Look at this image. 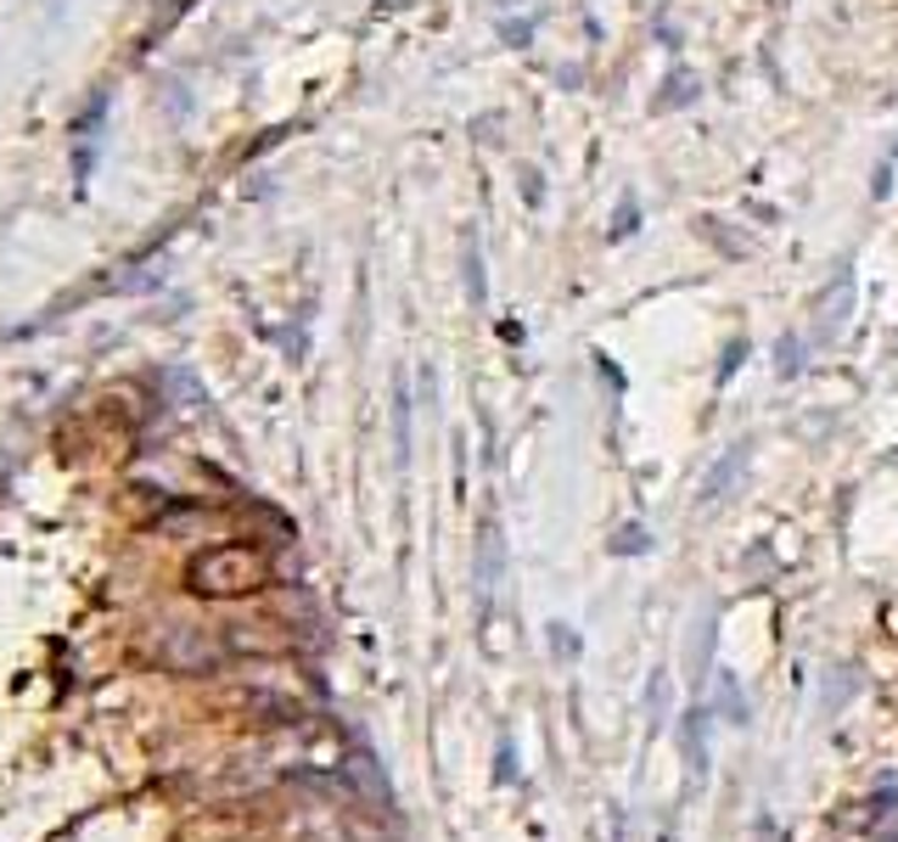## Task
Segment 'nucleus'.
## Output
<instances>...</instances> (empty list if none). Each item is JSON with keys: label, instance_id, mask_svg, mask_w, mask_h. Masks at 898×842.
Masks as SVG:
<instances>
[{"label": "nucleus", "instance_id": "423d86ee", "mask_svg": "<svg viewBox=\"0 0 898 842\" xmlns=\"http://www.w3.org/2000/svg\"><path fill=\"white\" fill-rule=\"evenodd\" d=\"M629 225H635V197H624V203H618V225H612V237H624Z\"/></svg>", "mask_w": 898, "mask_h": 842}, {"label": "nucleus", "instance_id": "0eeeda50", "mask_svg": "<svg viewBox=\"0 0 898 842\" xmlns=\"http://www.w3.org/2000/svg\"><path fill=\"white\" fill-rule=\"evenodd\" d=\"M781 371H786V377L797 371V338H786V343H781Z\"/></svg>", "mask_w": 898, "mask_h": 842}, {"label": "nucleus", "instance_id": "f03ea898", "mask_svg": "<svg viewBox=\"0 0 898 842\" xmlns=\"http://www.w3.org/2000/svg\"><path fill=\"white\" fill-rule=\"evenodd\" d=\"M466 293L471 304H484L489 287H484V253H478V230H466Z\"/></svg>", "mask_w": 898, "mask_h": 842}, {"label": "nucleus", "instance_id": "f257e3e1", "mask_svg": "<svg viewBox=\"0 0 898 842\" xmlns=\"http://www.w3.org/2000/svg\"><path fill=\"white\" fill-rule=\"evenodd\" d=\"M741 466H747V450L736 444L719 466H714V473H707V483H702V505H714L719 494H725V483H736V473H741Z\"/></svg>", "mask_w": 898, "mask_h": 842}, {"label": "nucleus", "instance_id": "39448f33", "mask_svg": "<svg viewBox=\"0 0 898 842\" xmlns=\"http://www.w3.org/2000/svg\"><path fill=\"white\" fill-rule=\"evenodd\" d=\"M646 545H651V539H646V528H624L612 550H646Z\"/></svg>", "mask_w": 898, "mask_h": 842}, {"label": "nucleus", "instance_id": "7ed1b4c3", "mask_svg": "<svg viewBox=\"0 0 898 842\" xmlns=\"http://www.w3.org/2000/svg\"><path fill=\"white\" fill-rule=\"evenodd\" d=\"M484 590H495V579H500V528L495 523H484Z\"/></svg>", "mask_w": 898, "mask_h": 842}, {"label": "nucleus", "instance_id": "20e7f679", "mask_svg": "<svg viewBox=\"0 0 898 842\" xmlns=\"http://www.w3.org/2000/svg\"><path fill=\"white\" fill-rule=\"evenodd\" d=\"M741 360H747V338H736L730 349H725V365H719V383H730L736 371H741Z\"/></svg>", "mask_w": 898, "mask_h": 842}]
</instances>
